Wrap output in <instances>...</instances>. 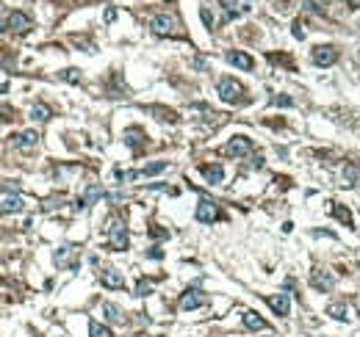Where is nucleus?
Segmentation results:
<instances>
[{
  "label": "nucleus",
  "mask_w": 360,
  "mask_h": 337,
  "mask_svg": "<svg viewBox=\"0 0 360 337\" xmlns=\"http://www.w3.org/2000/svg\"><path fill=\"white\" fill-rule=\"evenodd\" d=\"M349 6H352V8H360V0H349Z\"/></svg>",
  "instance_id": "33"
},
{
  "label": "nucleus",
  "mask_w": 360,
  "mask_h": 337,
  "mask_svg": "<svg viewBox=\"0 0 360 337\" xmlns=\"http://www.w3.org/2000/svg\"><path fill=\"white\" fill-rule=\"evenodd\" d=\"M358 180H360V171H358V166H349L344 168V185H358Z\"/></svg>",
  "instance_id": "24"
},
{
  "label": "nucleus",
  "mask_w": 360,
  "mask_h": 337,
  "mask_svg": "<svg viewBox=\"0 0 360 337\" xmlns=\"http://www.w3.org/2000/svg\"><path fill=\"white\" fill-rule=\"evenodd\" d=\"M169 168V161H153V163H147V166L141 168L139 174L141 177H156V174H161V171H166Z\"/></svg>",
  "instance_id": "18"
},
{
  "label": "nucleus",
  "mask_w": 360,
  "mask_h": 337,
  "mask_svg": "<svg viewBox=\"0 0 360 337\" xmlns=\"http://www.w3.org/2000/svg\"><path fill=\"white\" fill-rule=\"evenodd\" d=\"M89 335L92 337H114L108 326H103L100 321H89Z\"/></svg>",
  "instance_id": "23"
},
{
  "label": "nucleus",
  "mask_w": 360,
  "mask_h": 337,
  "mask_svg": "<svg viewBox=\"0 0 360 337\" xmlns=\"http://www.w3.org/2000/svg\"><path fill=\"white\" fill-rule=\"evenodd\" d=\"M244 326H247V329H252V332H263V329H269V323L263 321L261 315H258V312H252V309H247V312H244Z\"/></svg>",
  "instance_id": "16"
},
{
  "label": "nucleus",
  "mask_w": 360,
  "mask_h": 337,
  "mask_svg": "<svg viewBox=\"0 0 360 337\" xmlns=\"http://www.w3.org/2000/svg\"><path fill=\"white\" fill-rule=\"evenodd\" d=\"M6 28L14 31V34H25V31L31 28V17L25 14V11H11V14L6 17Z\"/></svg>",
  "instance_id": "8"
},
{
  "label": "nucleus",
  "mask_w": 360,
  "mask_h": 337,
  "mask_svg": "<svg viewBox=\"0 0 360 337\" xmlns=\"http://www.w3.org/2000/svg\"><path fill=\"white\" fill-rule=\"evenodd\" d=\"M311 282H313V288L321 290V293L335 288V276H332L330 271H324V268H316V271H313V276H311Z\"/></svg>",
  "instance_id": "11"
},
{
  "label": "nucleus",
  "mask_w": 360,
  "mask_h": 337,
  "mask_svg": "<svg viewBox=\"0 0 360 337\" xmlns=\"http://www.w3.org/2000/svg\"><path fill=\"white\" fill-rule=\"evenodd\" d=\"M114 17H117V8H108V11H106V22H114Z\"/></svg>",
  "instance_id": "32"
},
{
  "label": "nucleus",
  "mask_w": 360,
  "mask_h": 337,
  "mask_svg": "<svg viewBox=\"0 0 360 337\" xmlns=\"http://www.w3.org/2000/svg\"><path fill=\"white\" fill-rule=\"evenodd\" d=\"M216 92H219V97H222V102H227V105H233V102H239L241 100V83H236L233 77H222L219 80V86H216Z\"/></svg>",
  "instance_id": "2"
},
{
  "label": "nucleus",
  "mask_w": 360,
  "mask_h": 337,
  "mask_svg": "<svg viewBox=\"0 0 360 337\" xmlns=\"http://www.w3.org/2000/svg\"><path fill=\"white\" fill-rule=\"evenodd\" d=\"M227 64H233L236 69H244V72H249V69L255 67L252 56L241 53V50H230V53H227Z\"/></svg>",
  "instance_id": "12"
},
{
  "label": "nucleus",
  "mask_w": 360,
  "mask_h": 337,
  "mask_svg": "<svg viewBox=\"0 0 360 337\" xmlns=\"http://www.w3.org/2000/svg\"><path fill=\"white\" fill-rule=\"evenodd\" d=\"M97 199H103V188H100V185H89L86 194L78 199V207H89V204H94Z\"/></svg>",
  "instance_id": "17"
},
{
  "label": "nucleus",
  "mask_w": 360,
  "mask_h": 337,
  "mask_svg": "<svg viewBox=\"0 0 360 337\" xmlns=\"http://www.w3.org/2000/svg\"><path fill=\"white\" fill-rule=\"evenodd\" d=\"M313 61L319 67H332V64L338 61V50L332 47V44H319V47H313Z\"/></svg>",
  "instance_id": "7"
},
{
  "label": "nucleus",
  "mask_w": 360,
  "mask_h": 337,
  "mask_svg": "<svg viewBox=\"0 0 360 337\" xmlns=\"http://www.w3.org/2000/svg\"><path fill=\"white\" fill-rule=\"evenodd\" d=\"M175 28H177V20L172 14H156L150 20V31L156 36H169V34H175Z\"/></svg>",
  "instance_id": "4"
},
{
  "label": "nucleus",
  "mask_w": 360,
  "mask_h": 337,
  "mask_svg": "<svg viewBox=\"0 0 360 337\" xmlns=\"http://www.w3.org/2000/svg\"><path fill=\"white\" fill-rule=\"evenodd\" d=\"M266 302H269V307L275 309L277 315H291V299H288V293H275V296H266Z\"/></svg>",
  "instance_id": "10"
},
{
  "label": "nucleus",
  "mask_w": 360,
  "mask_h": 337,
  "mask_svg": "<svg viewBox=\"0 0 360 337\" xmlns=\"http://www.w3.org/2000/svg\"><path fill=\"white\" fill-rule=\"evenodd\" d=\"M327 315L335 318V321H349V307L335 302V304H330V307H327Z\"/></svg>",
  "instance_id": "21"
},
{
  "label": "nucleus",
  "mask_w": 360,
  "mask_h": 337,
  "mask_svg": "<svg viewBox=\"0 0 360 337\" xmlns=\"http://www.w3.org/2000/svg\"><path fill=\"white\" fill-rule=\"evenodd\" d=\"M219 3L227 8V14H233V8H236V3H239V0H219Z\"/></svg>",
  "instance_id": "30"
},
{
  "label": "nucleus",
  "mask_w": 360,
  "mask_h": 337,
  "mask_svg": "<svg viewBox=\"0 0 360 337\" xmlns=\"http://www.w3.org/2000/svg\"><path fill=\"white\" fill-rule=\"evenodd\" d=\"M194 218H197L200 224H213V221L219 218V207H216V202H211V199H200L197 210H194Z\"/></svg>",
  "instance_id": "5"
},
{
  "label": "nucleus",
  "mask_w": 360,
  "mask_h": 337,
  "mask_svg": "<svg viewBox=\"0 0 360 337\" xmlns=\"http://www.w3.org/2000/svg\"><path fill=\"white\" fill-rule=\"evenodd\" d=\"M17 210H22V197L20 194H11V188H3V213H17Z\"/></svg>",
  "instance_id": "13"
},
{
  "label": "nucleus",
  "mask_w": 360,
  "mask_h": 337,
  "mask_svg": "<svg viewBox=\"0 0 360 337\" xmlns=\"http://www.w3.org/2000/svg\"><path fill=\"white\" fill-rule=\"evenodd\" d=\"M103 315H106L111 323H122V321H125V315H122V309L117 307L114 302H106V304H103Z\"/></svg>",
  "instance_id": "20"
},
{
  "label": "nucleus",
  "mask_w": 360,
  "mask_h": 337,
  "mask_svg": "<svg viewBox=\"0 0 360 337\" xmlns=\"http://www.w3.org/2000/svg\"><path fill=\"white\" fill-rule=\"evenodd\" d=\"M61 77L67 80V83H80V72L78 69H64Z\"/></svg>",
  "instance_id": "26"
},
{
  "label": "nucleus",
  "mask_w": 360,
  "mask_h": 337,
  "mask_svg": "<svg viewBox=\"0 0 360 337\" xmlns=\"http://www.w3.org/2000/svg\"><path fill=\"white\" fill-rule=\"evenodd\" d=\"M294 36H297V39H305V31H302V25H294Z\"/></svg>",
  "instance_id": "31"
},
{
  "label": "nucleus",
  "mask_w": 360,
  "mask_h": 337,
  "mask_svg": "<svg viewBox=\"0 0 360 337\" xmlns=\"http://www.w3.org/2000/svg\"><path fill=\"white\" fill-rule=\"evenodd\" d=\"M100 279H103V285H106V288H111V290L125 288V274H122L120 268H103Z\"/></svg>",
  "instance_id": "9"
},
{
  "label": "nucleus",
  "mask_w": 360,
  "mask_h": 337,
  "mask_svg": "<svg viewBox=\"0 0 360 337\" xmlns=\"http://www.w3.org/2000/svg\"><path fill=\"white\" fill-rule=\"evenodd\" d=\"M200 171H202V177H205V180H208L211 185H219L222 180H225V168H222L219 163H208V166H202Z\"/></svg>",
  "instance_id": "15"
},
{
  "label": "nucleus",
  "mask_w": 360,
  "mask_h": 337,
  "mask_svg": "<svg viewBox=\"0 0 360 337\" xmlns=\"http://www.w3.org/2000/svg\"><path fill=\"white\" fill-rule=\"evenodd\" d=\"M31 119L39 122V125H42V122H47L50 119V108L44 105V102H36V105L31 108Z\"/></svg>",
  "instance_id": "22"
},
{
  "label": "nucleus",
  "mask_w": 360,
  "mask_h": 337,
  "mask_svg": "<svg viewBox=\"0 0 360 337\" xmlns=\"http://www.w3.org/2000/svg\"><path fill=\"white\" fill-rule=\"evenodd\" d=\"M39 144V133L36 130H25V133L14 135V149H34Z\"/></svg>",
  "instance_id": "14"
},
{
  "label": "nucleus",
  "mask_w": 360,
  "mask_h": 337,
  "mask_svg": "<svg viewBox=\"0 0 360 337\" xmlns=\"http://www.w3.org/2000/svg\"><path fill=\"white\" fill-rule=\"evenodd\" d=\"M130 238H127V230L122 224L120 218H111L108 221V246H111V252H125Z\"/></svg>",
  "instance_id": "1"
},
{
  "label": "nucleus",
  "mask_w": 360,
  "mask_h": 337,
  "mask_svg": "<svg viewBox=\"0 0 360 337\" xmlns=\"http://www.w3.org/2000/svg\"><path fill=\"white\" fill-rule=\"evenodd\" d=\"M272 102H275L277 108H291V105H294V100H291V97H275Z\"/></svg>",
  "instance_id": "28"
},
{
  "label": "nucleus",
  "mask_w": 360,
  "mask_h": 337,
  "mask_svg": "<svg viewBox=\"0 0 360 337\" xmlns=\"http://www.w3.org/2000/svg\"><path fill=\"white\" fill-rule=\"evenodd\" d=\"M205 304H208V296H205L200 288H189L183 296H180V309H183V312L200 309V307H205Z\"/></svg>",
  "instance_id": "3"
},
{
  "label": "nucleus",
  "mask_w": 360,
  "mask_h": 337,
  "mask_svg": "<svg viewBox=\"0 0 360 337\" xmlns=\"http://www.w3.org/2000/svg\"><path fill=\"white\" fill-rule=\"evenodd\" d=\"M332 210H335V218H338V221H344L346 227H352V213L346 210V207H341V204H335Z\"/></svg>",
  "instance_id": "25"
},
{
  "label": "nucleus",
  "mask_w": 360,
  "mask_h": 337,
  "mask_svg": "<svg viewBox=\"0 0 360 337\" xmlns=\"http://www.w3.org/2000/svg\"><path fill=\"white\" fill-rule=\"evenodd\" d=\"M147 293H150V285L141 279V282H139V288H136V296H147Z\"/></svg>",
  "instance_id": "29"
},
{
  "label": "nucleus",
  "mask_w": 360,
  "mask_h": 337,
  "mask_svg": "<svg viewBox=\"0 0 360 337\" xmlns=\"http://www.w3.org/2000/svg\"><path fill=\"white\" fill-rule=\"evenodd\" d=\"M200 20H202L205 28H213V17H211V11H208V8H200Z\"/></svg>",
  "instance_id": "27"
},
{
  "label": "nucleus",
  "mask_w": 360,
  "mask_h": 337,
  "mask_svg": "<svg viewBox=\"0 0 360 337\" xmlns=\"http://www.w3.org/2000/svg\"><path fill=\"white\" fill-rule=\"evenodd\" d=\"M249 152H252V141L247 135H236L225 144V155H230V158H244Z\"/></svg>",
  "instance_id": "6"
},
{
  "label": "nucleus",
  "mask_w": 360,
  "mask_h": 337,
  "mask_svg": "<svg viewBox=\"0 0 360 337\" xmlns=\"http://www.w3.org/2000/svg\"><path fill=\"white\" fill-rule=\"evenodd\" d=\"M141 141H144V133H141L139 127H127V130H125V144L130 149H139Z\"/></svg>",
  "instance_id": "19"
}]
</instances>
